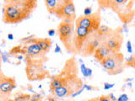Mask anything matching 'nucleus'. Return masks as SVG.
I'll use <instances>...</instances> for the list:
<instances>
[{"mask_svg": "<svg viewBox=\"0 0 135 101\" xmlns=\"http://www.w3.org/2000/svg\"><path fill=\"white\" fill-rule=\"evenodd\" d=\"M79 68L75 58H70L65 63L63 69L57 77L61 79L62 86L51 92L58 98L72 96L84 86L82 79L79 77Z\"/></svg>", "mask_w": 135, "mask_h": 101, "instance_id": "nucleus-1", "label": "nucleus"}, {"mask_svg": "<svg viewBox=\"0 0 135 101\" xmlns=\"http://www.w3.org/2000/svg\"><path fill=\"white\" fill-rule=\"evenodd\" d=\"M36 0H8L3 7V20L7 24H17L29 18L36 8Z\"/></svg>", "mask_w": 135, "mask_h": 101, "instance_id": "nucleus-2", "label": "nucleus"}, {"mask_svg": "<svg viewBox=\"0 0 135 101\" xmlns=\"http://www.w3.org/2000/svg\"><path fill=\"white\" fill-rule=\"evenodd\" d=\"M103 8L112 9L124 24H129L135 16L134 1L131 0H102L98 2Z\"/></svg>", "mask_w": 135, "mask_h": 101, "instance_id": "nucleus-3", "label": "nucleus"}, {"mask_svg": "<svg viewBox=\"0 0 135 101\" xmlns=\"http://www.w3.org/2000/svg\"><path fill=\"white\" fill-rule=\"evenodd\" d=\"M124 56L122 52L112 53L104 60L100 62L101 67L105 70L108 75H117L124 71Z\"/></svg>", "mask_w": 135, "mask_h": 101, "instance_id": "nucleus-4", "label": "nucleus"}, {"mask_svg": "<svg viewBox=\"0 0 135 101\" xmlns=\"http://www.w3.org/2000/svg\"><path fill=\"white\" fill-rule=\"evenodd\" d=\"M59 40L69 52H73V36L74 33V24L70 22H62L57 27Z\"/></svg>", "mask_w": 135, "mask_h": 101, "instance_id": "nucleus-5", "label": "nucleus"}, {"mask_svg": "<svg viewBox=\"0 0 135 101\" xmlns=\"http://www.w3.org/2000/svg\"><path fill=\"white\" fill-rule=\"evenodd\" d=\"M101 24V16L100 12L93 13L92 14L84 16L81 15L76 18L75 19V26L83 27L88 29L90 32L97 31V29Z\"/></svg>", "mask_w": 135, "mask_h": 101, "instance_id": "nucleus-6", "label": "nucleus"}, {"mask_svg": "<svg viewBox=\"0 0 135 101\" xmlns=\"http://www.w3.org/2000/svg\"><path fill=\"white\" fill-rule=\"evenodd\" d=\"M26 75L30 80L43 79L48 73L45 71L41 59H30L27 58Z\"/></svg>", "mask_w": 135, "mask_h": 101, "instance_id": "nucleus-7", "label": "nucleus"}, {"mask_svg": "<svg viewBox=\"0 0 135 101\" xmlns=\"http://www.w3.org/2000/svg\"><path fill=\"white\" fill-rule=\"evenodd\" d=\"M123 31L122 27L113 29L112 33L102 42L112 53L121 52L120 50L122 49V46L124 40L123 31Z\"/></svg>", "mask_w": 135, "mask_h": 101, "instance_id": "nucleus-8", "label": "nucleus"}, {"mask_svg": "<svg viewBox=\"0 0 135 101\" xmlns=\"http://www.w3.org/2000/svg\"><path fill=\"white\" fill-rule=\"evenodd\" d=\"M58 18H60L63 22L74 23L76 19V9L74 1L65 0L64 3L55 14Z\"/></svg>", "mask_w": 135, "mask_h": 101, "instance_id": "nucleus-9", "label": "nucleus"}, {"mask_svg": "<svg viewBox=\"0 0 135 101\" xmlns=\"http://www.w3.org/2000/svg\"><path fill=\"white\" fill-rule=\"evenodd\" d=\"M101 43H102V41L99 37V36L97 35L96 31L91 32L86 41H84L80 55L84 57L93 56L96 49L99 47Z\"/></svg>", "mask_w": 135, "mask_h": 101, "instance_id": "nucleus-10", "label": "nucleus"}, {"mask_svg": "<svg viewBox=\"0 0 135 101\" xmlns=\"http://www.w3.org/2000/svg\"><path fill=\"white\" fill-rule=\"evenodd\" d=\"M90 33L91 32L89 31L88 29L83 27L75 26L73 36V42H72V45H73V53L80 55L84 41H86Z\"/></svg>", "mask_w": 135, "mask_h": 101, "instance_id": "nucleus-11", "label": "nucleus"}, {"mask_svg": "<svg viewBox=\"0 0 135 101\" xmlns=\"http://www.w3.org/2000/svg\"><path fill=\"white\" fill-rule=\"evenodd\" d=\"M17 49H19L16 52H12L11 53H23L26 56L27 58L30 59H35L38 57H44L43 53H42L41 48L39 47L36 43H35L32 40L30 41H27V43H25V45L23 46L22 48H20V46H16Z\"/></svg>", "mask_w": 135, "mask_h": 101, "instance_id": "nucleus-12", "label": "nucleus"}, {"mask_svg": "<svg viewBox=\"0 0 135 101\" xmlns=\"http://www.w3.org/2000/svg\"><path fill=\"white\" fill-rule=\"evenodd\" d=\"M16 87L15 78L3 74L0 77V100H6Z\"/></svg>", "mask_w": 135, "mask_h": 101, "instance_id": "nucleus-13", "label": "nucleus"}, {"mask_svg": "<svg viewBox=\"0 0 135 101\" xmlns=\"http://www.w3.org/2000/svg\"><path fill=\"white\" fill-rule=\"evenodd\" d=\"M112 53V52L108 49V47H107V46H105L104 43H101L99 47L96 49V50L93 56H94L96 61H98L100 62L102 60H104L105 57H108L109 55Z\"/></svg>", "mask_w": 135, "mask_h": 101, "instance_id": "nucleus-14", "label": "nucleus"}, {"mask_svg": "<svg viewBox=\"0 0 135 101\" xmlns=\"http://www.w3.org/2000/svg\"><path fill=\"white\" fill-rule=\"evenodd\" d=\"M64 1L65 0H46L45 3L48 12L55 14L59 8L62 7V4L64 3Z\"/></svg>", "mask_w": 135, "mask_h": 101, "instance_id": "nucleus-15", "label": "nucleus"}, {"mask_svg": "<svg viewBox=\"0 0 135 101\" xmlns=\"http://www.w3.org/2000/svg\"><path fill=\"white\" fill-rule=\"evenodd\" d=\"M35 43H36L41 48L42 53L45 56L46 53L49 52V50L52 46V41L49 38H42V39H33L32 40Z\"/></svg>", "mask_w": 135, "mask_h": 101, "instance_id": "nucleus-16", "label": "nucleus"}, {"mask_svg": "<svg viewBox=\"0 0 135 101\" xmlns=\"http://www.w3.org/2000/svg\"><path fill=\"white\" fill-rule=\"evenodd\" d=\"M112 31H113V29H112L111 27H109L105 24H100V26L97 29L96 33L103 42L112 33Z\"/></svg>", "mask_w": 135, "mask_h": 101, "instance_id": "nucleus-17", "label": "nucleus"}, {"mask_svg": "<svg viewBox=\"0 0 135 101\" xmlns=\"http://www.w3.org/2000/svg\"><path fill=\"white\" fill-rule=\"evenodd\" d=\"M124 65L125 67H132L135 68V54H132L128 58L124 60Z\"/></svg>", "mask_w": 135, "mask_h": 101, "instance_id": "nucleus-18", "label": "nucleus"}, {"mask_svg": "<svg viewBox=\"0 0 135 101\" xmlns=\"http://www.w3.org/2000/svg\"><path fill=\"white\" fill-rule=\"evenodd\" d=\"M80 70H81V73H82L83 76L85 78H90L93 74L92 70L90 68V67H87L84 63H82L81 66H80Z\"/></svg>", "mask_w": 135, "mask_h": 101, "instance_id": "nucleus-19", "label": "nucleus"}, {"mask_svg": "<svg viewBox=\"0 0 135 101\" xmlns=\"http://www.w3.org/2000/svg\"><path fill=\"white\" fill-rule=\"evenodd\" d=\"M31 99V96L29 94H21L19 96H16L15 101H30Z\"/></svg>", "mask_w": 135, "mask_h": 101, "instance_id": "nucleus-20", "label": "nucleus"}, {"mask_svg": "<svg viewBox=\"0 0 135 101\" xmlns=\"http://www.w3.org/2000/svg\"><path fill=\"white\" fill-rule=\"evenodd\" d=\"M88 101H111V100H110L108 95H101L99 97H95V98L88 99Z\"/></svg>", "mask_w": 135, "mask_h": 101, "instance_id": "nucleus-21", "label": "nucleus"}, {"mask_svg": "<svg viewBox=\"0 0 135 101\" xmlns=\"http://www.w3.org/2000/svg\"><path fill=\"white\" fill-rule=\"evenodd\" d=\"M30 101H42V96L40 94H35L31 96Z\"/></svg>", "mask_w": 135, "mask_h": 101, "instance_id": "nucleus-22", "label": "nucleus"}, {"mask_svg": "<svg viewBox=\"0 0 135 101\" xmlns=\"http://www.w3.org/2000/svg\"><path fill=\"white\" fill-rule=\"evenodd\" d=\"M93 13H92V7L90 6H89V7H86L85 8H84V16H88V15H90L92 14Z\"/></svg>", "mask_w": 135, "mask_h": 101, "instance_id": "nucleus-23", "label": "nucleus"}, {"mask_svg": "<svg viewBox=\"0 0 135 101\" xmlns=\"http://www.w3.org/2000/svg\"><path fill=\"white\" fill-rule=\"evenodd\" d=\"M128 100H129V98H128V96L126 94H121L117 98V101H128Z\"/></svg>", "mask_w": 135, "mask_h": 101, "instance_id": "nucleus-24", "label": "nucleus"}, {"mask_svg": "<svg viewBox=\"0 0 135 101\" xmlns=\"http://www.w3.org/2000/svg\"><path fill=\"white\" fill-rule=\"evenodd\" d=\"M114 86H115V84H114V83H104V89H105V90L111 89V88H112Z\"/></svg>", "mask_w": 135, "mask_h": 101, "instance_id": "nucleus-25", "label": "nucleus"}, {"mask_svg": "<svg viewBox=\"0 0 135 101\" xmlns=\"http://www.w3.org/2000/svg\"><path fill=\"white\" fill-rule=\"evenodd\" d=\"M127 50H128V52H129V53H132L133 52L132 43H131L130 41H128V42H127Z\"/></svg>", "mask_w": 135, "mask_h": 101, "instance_id": "nucleus-26", "label": "nucleus"}, {"mask_svg": "<svg viewBox=\"0 0 135 101\" xmlns=\"http://www.w3.org/2000/svg\"><path fill=\"white\" fill-rule=\"evenodd\" d=\"M84 88H86L88 91H92L94 89H98V88L95 87V86H90V85H87V84H84Z\"/></svg>", "mask_w": 135, "mask_h": 101, "instance_id": "nucleus-27", "label": "nucleus"}, {"mask_svg": "<svg viewBox=\"0 0 135 101\" xmlns=\"http://www.w3.org/2000/svg\"><path fill=\"white\" fill-rule=\"evenodd\" d=\"M108 97H109V99H110V100H111V101H117V98H116L115 95H114L112 93L109 94H108Z\"/></svg>", "mask_w": 135, "mask_h": 101, "instance_id": "nucleus-28", "label": "nucleus"}, {"mask_svg": "<svg viewBox=\"0 0 135 101\" xmlns=\"http://www.w3.org/2000/svg\"><path fill=\"white\" fill-rule=\"evenodd\" d=\"M84 89V86H83V88H81V89H79V91H77L76 93H74V94L72 95V97H75V96H78V95H79L80 94H82V92H83V90Z\"/></svg>", "mask_w": 135, "mask_h": 101, "instance_id": "nucleus-29", "label": "nucleus"}, {"mask_svg": "<svg viewBox=\"0 0 135 101\" xmlns=\"http://www.w3.org/2000/svg\"><path fill=\"white\" fill-rule=\"evenodd\" d=\"M55 29H49L48 31V32H47V34H48V36H53L54 35H55Z\"/></svg>", "mask_w": 135, "mask_h": 101, "instance_id": "nucleus-30", "label": "nucleus"}, {"mask_svg": "<svg viewBox=\"0 0 135 101\" xmlns=\"http://www.w3.org/2000/svg\"><path fill=\"white\" fill-rule=\"evenodd\" d=\"M3 72H2V57L0 56V77L3 75Z\"/></svg>", "mask_w": 135, "mask_h": 101, "instance_id": "nucleus-31", "label": "nucleus"}, {"mask_svg": "<svg viewBox=\"0 0 135 101\" xmlns=\"http://www.w3.org/2000/svg\"><path fill=\"white\" fill-rule=\"evenodd\" d=\"M54 52H56V53H58V52H61V48L59 47V46H58L57 44H56V48H55Z\"/></svg>", "mask_w": 135, "mask_h": 101, "instance_id": "nucleus-32", "label": "nucleus"}, {"mask_svg": "<svg viewBox=\"0 0 135 101\" xmlns=\"http://www.w3.org/2000/svg\"><path fill=\"white\" fill-rule=\"evenodd\" d=\"M8 40H13V39H14V36H13L12 35V34H8Z\"/></svg>", "mask_w": 135, "mask_h": 101, "instance_id": "nucleus-33", "label": "nucleus"}, {"mask_svg": "<svg viewBox=\"0 0 135 101\" xmlns=\"http://www.w3.org/2000/svg\"><path fill=\"white\" fill-rule=\"evenodd\" d=\"M46 101H57V100L54 98H51V97H49V98L46 99Z\"/></svg>", "mask_w": 135, "mask_h": 101, "instance_id": "nucleus-34", "label": "nucleus"}, {"mask_svg": "<svg viewBox=\"0 0 135 101\" xmlns=\"http://www.w3.org/2000/svg\"><path fill=\"white\" fill-rule=\"evenodd\" d=\"M3 101H15V100H13V99H8L6 100H3Z\"/></svg>", "mask_w": 135, "mask_h": 101, "instance_id": "nucleus-35", "label": "nucleus"}, {"mask_svg": "<svg viewBox=\"0 0 135 101\" xmlns=\"http://www.w3.org/2000/svg\"><path fill=\"white\" fill-rule=\"evenodd\" d=\"M134 26H135V24H134Z\"/></svg>", "mask_w": 135, "mask_h": 101, "instance_id": "nucleus-36", "label": "nucleus"}]
</instances>
